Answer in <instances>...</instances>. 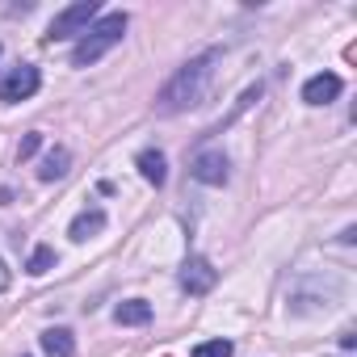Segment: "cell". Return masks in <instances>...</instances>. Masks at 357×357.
Segmentation results:
<instances>
[{"label":"cell","mask_w":357,"mask_h":357,"mask_svg":"<svg viewBox=\"0 0 357 357\" xmlns=\"http://www.w3.org/2000/svg\"><path fill=\"white\" fill-rule=\"evenodd\" d=\"M219 63H223V51L211 47V51L194 55L185 68H176V76L160 89L155 109H160V114H185V109H198V105L211 97V84H215Z\"/></svg>","instance_id":"1"},{"label":"cell","mask_w":357,"mask_h":357,"mask_svg":"<svg viewBox=\"0 0 357 357\" xmlns=\"http://www.w3.org/2000/svg\"><path fill=\"white\" fill-rule=\"evenodd\" d=\"M122 38H126V13H105V17H97V22L80 34L76 51H72V68H93V63L105 59Z\"/></svg>","instance_id":"2"},{"label":"cell","mask_w":357,"mask_h":357,"mask_svg":"<svg viewBox=\"0 0 357 357\" xmlns=\"http://www.w3.org/2000/svg\"><path fill=\"white\" fill-rule=\"evenodd\" d=\"M97 13H101L97 0H80V5H68L63 13H55V22H51L47 38H51V43H59V38H80V34L97 22Z\"/></svg>","instance_id":"3"},{"label":"cell","mask_w":357,"mask_h":357,"mask_svg":"<svg viewBox=\"0 0 357 357\" xmlns=\"http://www.w3.org/2000/svg\"><path fill=\"white\" fill-rule=\"evenodd\" d=\"M38 84H43L38 68H34V63H17L5 80H0V101H5V105H17V101L34 97V93H38Z\"/></svg>","instance_id":"4"},{"label":"cell","mask_w":357,"mask_h":357,"mask_svg":"<svg viewBox=\"0 0 357 357\" xmlns=\"http://www.w3.org/2000/svg\"><path fill=\"white\" fill-rule=\"evenodd\" d=\"M190 176L202 185H227V176H231V160L223 151H198L194 164H190Z\"/></svg>","instance_id":"5"},{"label":"cell","mask_w":357,"mask_h":357,"mask_svg":"<svg viewBox=\"0 0 357 357\" xmlns=\"http://www.w3.org/2000/svg\"><path fill=\"white\" fill-rule=\"evenodd\" d=\"M215 282H219V269H215L206 257H185V265H181V290H190V294H211Z\"/></svg>","instance_id":"6"},{"label":"cell","mask_w":357,"mask_h":357,"mask_svg":"<svg viewBox=\"0 0 357 357\" xmlns=\"http://www.w3.org/2000/svg\"><path fill=\"white\" fill-rule=\"evenodd\" d=\"M340 76H332V72H319V76H311L307 84H303V101L307 105H328V101H336L340 97Z\"/></svg>","instance_id":"7"},{"label":"cell","mask_w":357,"mask_h":357,"mask_svg":"<svg viewBox=\"0 0 357 357\" xmlns=\"http://www.w3.org/2000/svg\"><path fill=\"white\" fill-rule=\"evenodd\" d=\"M101 227H105V211H97V206H93V211H80V215L72 219L68 236H72L76 244H84V240H89V236H97Z\"/></svg>","instance_id":"8"},{"label":"cell","mask_w":357,"mask_h":357,"mask_svg":"<svg viewBox=\"0 0 357 357\" xmlns=\"http://www.w3.org/2000/svg\"><path fill=\"white\" fill-rule=\"evenodd\" d=\"M135 164H139V172H143V181H147V185H164V176H168L164 151H151V147H147V151H139Z\"/></svg>","instance_id":"9"},{"label":"cell","mask_w":357,"mask_h":357,"mask_svg":"<svg viewBox=\"0 0 357 357\" xmlns=\"http://www.w3.org/2000/svg\"><path fill=\"white\" fill-rule=\"evenodd\" d=\"M43 353H47V357H72V353H76L72 332H68V328H47V332H43Z\"/></svg>","instance_id":"10"},{"label":"cell","mask_w":357,"mask_h":357,"mask_svg":"<svg viewBox=\"0 0 357 357\" xmlns=\"http://www.w3.org/2000/svg\"><path fill=\"white\" fill-rule=\"evenodd\" d=\"M68 164H72L68 147H51L47 160H43V168H38V176H43V181H59V176H68Z\"/></svg>","instance_id":"11"},{"label":"cell","mask_w":357,"mask_h":357,"mask_svg":"<svg viewBox=\"0 0 357 357\" xmlns=\"http://www.w3.org/2000/svg\"><path fill=\"white\" fill-rule=\"evenodd\" d=\"M114 319H118V324H130V328H139V324H147V319H151V307H147L143 298H126V303H118Z\"/></svg>","instance_id":"12"},{"label":"cell","mask_w":357,"mask_h":357,"mask_svg":"<svg viewBox=\"0 0 357 357\" xmlns=\"http://www.w3.org/2000/svg\"><path fill=\"white\" fill-rule=\"evenodd\" d=\"M55 261H59V257H55V248H47V244H38V248L30 252V265H26V269H30L34 278H43L47 269H55Z\"/></svg>","instance_id":"13"},{"label":"cell","mask_w":357,"mask_h":357,"mask_svg":"<svg viewBox=\"0 0 357 357\" xmlns=\"http://www.w3.org/2000/svg\"><path fill=\"white\" fill-rule=\"evenodd\" d=\"M231 353H236V349H231V340H223V336H219V340H202V344L194 349V357H231Z\"/></svg>","instance_id":"14"},{"label":"cell","mask_w":357,"mask_h":357,"mask_svg":"<svg viewBox=\"0 0 357 357\" xmlns=\"http://www.w3.org/2000/svg\"><path fill=\"white\" fill-rule=\"evenodd\" d=\"M38 147H43V135L34 130V135H26V139H22V147H17V160H30Z\"/></svg>","instance_id":"15"},{"label":"cell","mask_w":357,"mask_h":357,"mask_svg":"<svg viewBox=\"0 0 357 357\" xmlns=\"http://www.w3.org/2000/svg\"><path fill=\"white\" fill-rule=\"evenodd\" d=\"M9 282H13V273H9V265H5V261H0V294L9 290Z\"/></svg>","instance_id":"16"}]
</instances>
